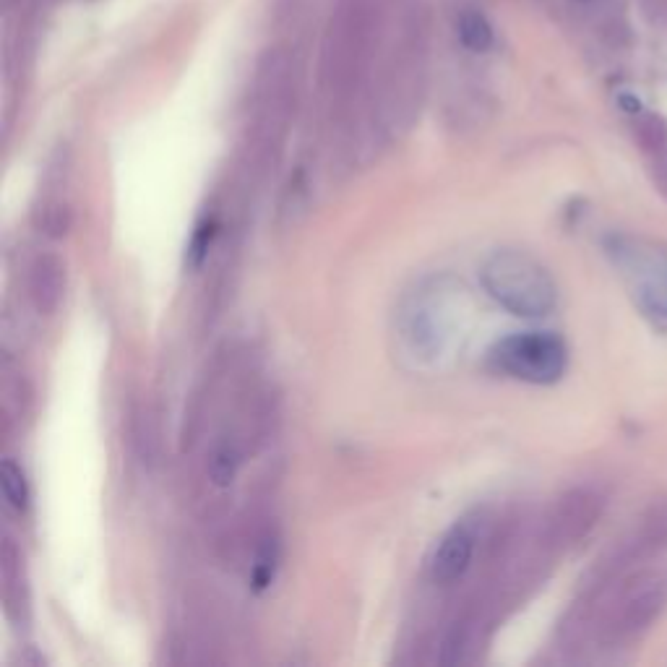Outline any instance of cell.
Here are the masks:
<instances>
[{
	"label": "cell",
	"instance_id": "obj_12",
	"mask_svg": "<svg viewBox=\"0 0 667 667\" xmlns=\"http://www.w3.org/2000/svg\"><path fill=\"white\" fill-rule=\"evenodd\" d=\"M639 545H647V548L657 550L667 545V503H657L652 506L644 519V529H641V542Z\"/></svg>",
	"mask_w": 667,
	"mask_h": 667
},
{
	"label": "cell",
	"instance_id": "obj_9",
	"mask_svg": "<svg viewBox=\"0 0 667 667\" xmlns=\"http://www.w3.org/2000/svg\"><path fill=\"white\" fill-rule=\"evenodd\" d=\"M240 451L232 441H219L217 446L209 454V464H206V472H209V480L219 488H227V485L235 480L240 469Z\"/></svg>",
	"mask_w": 667,
	"mask_h": 667
},
{
	"label": "cell",
	"instance_id": "obj_4",
	"mask_svg": "<svg viewBox=\"0 0 667 667\" xmlns=\"http://www.w3.org/2000/svg\"><path fill=\"white\" fill-rule=\"evenodd\" d=\"M634 300L654 326L667 329V256L662 251H628Z\"/></svg>",
	"mask_w": 667,
	"mask_h": 667
},
{
	"label": "cell",
	"instance_id": "obj_2",
	"mask_svg": "<svg viewBox=\"0 0 667 667\" xmlns=\"http://www.w3.org/2000/svg\"><path fill=\"white\" fill-rule=\"evenodd\" d=\"M490 363L516 381L548 386L566 370V344L548 331L511 334L493 347Z\"/></svg>",
	"mask_w": 667,
	"mask_h": 667
},
{
	"label": "cell",
	"instance_id": "obj_13",
	"mask_svg": "<svg viewBox=\"0 0 667 667\" xmlns=\"http://www.w3.org/2000/svg\"><path fill=\"white\" fill-rule=\"evenodd\" d=\"M40 227L45 232H50V235H66L68 227H71V209H68L66 204H47L45 209H42V219H40Z\"/></svg>",
	"mask_w": 667,
	"mask_h": 667
},
{
	"label": "cell",
	"instance_id": "obj_1",
	"mask_svg": "<svg viewBox=\"0 0 667 667\" xmlns=\"http://www.w3.org/2000/svg\"><path fill=\"white\" fill-rule=\"evenodd\" d=\"M480 277L490 298L514 316H548L558 300V290L548 269L537 258L516 248L490 253L480 269Z\"/></svg>",
	"mask_w": 667,
	"mask_h": 667
},
{
	"label": "cell",
	"instance_id": "obj_11",
	"mask_svg": "<svg viewBox=\"0 0 667 667\" xmlns=\"http://www.w3.org/2000/svg\"><path fill=\"white\" fill-rule=\"evenodd\" d=\"M279 561V542L277 537H264L261 540V548L256 553V563H253V584L258 589H264L266 584L274 579V568Z\"/></svg>",
	"mask_w": 667,
	"mask_h": 667
},
{
	"label": "cell",
	"instance_id": "obj_6",
	"mask_svg": "<svg viewBox=\"0 0 667 667\" xmlns=\"http://www.w3.org/2000/svg\"><path fill=\"white\" fill-rule=\"evenodd\" d=\"M66 292V266L53 253H45L32 264L29 271V300L34 311L42 316L58 311L60 300Z\"/></svg>",
	"mask_w": 667,
	"mask_h": 667
},
{
	"label": "cell",
	"instance_id": "obj_7",
	"mask_svg": "<svg viewBox=\"0 0 667 667\" xmlns=\"http://www.w3.org/2000/svg\"><path fill=\"white\" fill-rule=\"evenodd\" d=\"M597 516H600V501H597V496H592L587 490H574V493H568V496L558 503V511H555L553 519L555 535L566 542L579 540V537L587 535V529L597 522Z\"/></svg>",
	"mask_w": 667,
	"mask_h": 667
},
{
	"label": "cell",
	"instance_id": "obj_3",
	"mask_svg": "<svg viewBox=\"0 0 667 667\" xmlns=\"http://www.w3.org/2000/svg\"><path fill=\"white\" fill-rule=\"evenodd\" d=\"M667 605V579L662 574H639L628 579L610 610V634L636 636L647 631Z\"/></svg>",
	"mask_w": 667,
	"mask_h": 667
},
{
	"label": "cell",
	"instance_id": "obj_10",
	"mask_svg": "<svg viewBox=\"0 0 667 667\" xmlns=\"http://www.w3.org/2000/svg\"><path fill=\"white\" fill-rule=\"evenodd\" d=\"M0 483H3V496L14 509L24 511L29 506V485L24 477V469L14 459H3L0 464Z\"/></svg>",
	"mask_w": 667,
	"mask_h": 667
},
{
	"label": "cell",
	"instance_id": "obj_8",
	"mask_svg": "<svg viewBox=\"0 0 667 667\" xmlns=\"http://www.w3.org/2000/svg\"><path fill=\"white\" fill-rule=\"evenodd\" d=\"M456 37H459L467 53L475 55L488 53L493 42H496L493 24H490L488 16L480 8H464L462 14H459V19H456Z\"/></svg>",
	"mask_w": 667,
	"mask_h": 667
},
{
	"label": "cell",
	"instance_id": "obj_5",
	"mask_svg": "<svg viewBox=\"0 0 667 667\" xmlns=\"http://www.w3.org/2000/svg\"><path fill=\"white\" fill-rule=\"evenodd\" d=\"M477 545L475 522L462 519L438 540L436 550L430 555V579L436 584L459 582L472 566Z\"/></svg>",
	"mask_w": 667,
	"mask_h": 667
},
{
	"label": "cell",
	"instance_id": "obj_14",
	"mask_svg": "<svg viewBox=\"0 0 667 667\" xmlns=\"http://www.w3.org/2000/svg\"><path fill=\"white\" fill-rule=\"evenodd\" d=\"M621 105H623V110H628V113H639V110H641L639 100L628 97V94H621Z\"/></svg>",
	"mask_w": 667,
	"mask_h": 667
}]
</instances>
